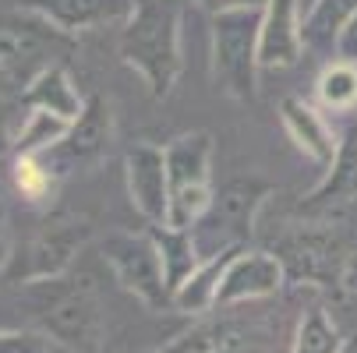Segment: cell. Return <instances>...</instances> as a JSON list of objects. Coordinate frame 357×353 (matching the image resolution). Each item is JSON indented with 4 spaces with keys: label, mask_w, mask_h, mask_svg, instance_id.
<instances>
[{
    "label": "cell",
    "mask_w": 357,
    "mask_h": 353,
    "mask_svg": "<svg viewBox=\"0 0 357 353\" xmlns=\"http://www.w3.org/2000/svg\"><path fill=\"white\" fill-rule=\"evenodd\" d=\"M184 15V0H131V11L121 22V61L149 85L152 99H167L181 78Z\"/></svg>",
    "instance_id": "obj_1"
},
{
    "label": "cell",
    "mask_w": 357,
    "mask_h": 353,
    "mask_svg": "<svg viewBox=\"0 0 357 353\" xmlns=\"http://www.w3.org/2000/svg\"><path fill=\"white\" fill-rule=\"evenodd\" d=\"M32 293V308H36V322L39 329L54 339L57 346H71L82 353H99L103 350V304L96 297V286L82 276V279H39L29 283Z\"/></svg>",
    "instance_id": "obj_2"
},
{
    "label": "cell",
    "mask_w": 357,
    "mask_h": 353,
    "mask_svg": "<svg viewBox=\"0 0 357 353\" xmlns=\"http://www.w3.org/2000/svg\"><path fill=\"white\" fill-rule=\"evenodd\" d=\"M273 255L283 265L290 286H319V290H343L347 269L357 258L350 240L329 226V219H304L290 230L276 233Z\"/></svg>",
    "instance_id": "obj_3"
},
{
    "label": "cell",
    "mask_w": 357,
    "mask_h": 353,
    "mask_svg": "<svg viewBox=\"0 0 357 353\" xmlns=\"http://www.w3.org/2000/svg\"><path fill=\"white\" fill-rule=\"evenodd\" d=\"M269 194H273V184L262 180V177H234V180L220 184L213 191L209 209L191 226V237L198 244L202 262L227 255V251L248 247Z\"/></svg>",
    "instance_id": "obj_4"
},
{
    "label": "cell",
    "mask_w": 357,
    "mask_h": 353,
    "mask_svg": "<svg viewBox=\"0 0 357 353\" xmlns=\"http://www.w3.org/2000/svg\"><path fill=\"white\" fill-rule=\"evenodd\" d=\"M259 46L262 8H237L213 15V78L237 103H255V95H259Z\"/></svg>",
    "instance_id": "obj_5"
},
{
    "label": "cell",
    "mask_w": 357,
    "mask_h": 353,
    "mask_svg": "<svg viewBox=\"0 0 357 353\" xmlns=\"http://www.w3.org/2000/svg\"><path fill=\"white\" fill-rule=\"evenodd\" d=\"M89 233H92V223L85 216H71V212L46 216L22 244L11 247L4 283L29 286V283H39V279L68 276V269L78 258V251L89 244Z\"/></svg>",
    "instance_id": "obj_6"
},
{
    "label": "cell",
    "mask_w": 357,
    "mask_h": 353,
    "mask_svg": "<svg viewBox=\"0 0 357 353\" xmlns=\"http://www.w3.org/2000/svg\"><path fill=\"white\" fill-rule=\"evenodd\" d=\"M170 173V226L191 230L213 201V134L188 131L167 145Z\"/></svg>",
    "instance_id": "obj_7"
},
{
    "label": "cell",
    "mask_w": 357,
    "mask_h": 353,
    "mask_svg": "<svg viewBox=\"0 0 357 353\" xmlns=\"http://www.w3.org/2000/svg\"><path fill=\"white\" fill-rule=\"evenodd\" d=\"M103 251V262L110 265L114 279L135 293L145 308L152 311H163L174 308V293L167 286V269H163V255L152 233H131V230H117L107 233V240L99 244Z\"/></svg>",
    "instance_id": "obj_8"
},
{
    "label": "cell",
    "mask_w": 357,
    "mask_h": 353,
    "mask_svg": "<svg viewBox=\"0 0 357 353\" xmlns=\"http://www.w3.org/2000/svg\"><path fill=\"white\" fill-rule=\"evenodd\" d=\"M110 141H114V110L103 95H89L85 110L78 113V120H71L68 134L43 156L54 163L61 177H68L75 170H92L96 163H103V156L110 152Z\"/></svg>",
    "instance_id": "obj_9"
},
{
    "label": "cell",
    "mask_w": 357,
    "mask_h": 353,
    "mask_svg": "<svg viewBox=\"0 0 357 353\" xmlns=\"http://www.w3.org/2000/svg\"><path fill=\"white\" fill-rule=\"evenodd\" d=\"M287 286L283 265L269 247H241L230 258L220 293H216V311L223 308H241V304H259V300L276 297Z\"/></svg>",
    "instance_id": "obj_10"
},
{
    "label": "cell",
    "mask_w": 357,
    "mask_h": 353,
    "mask_svg": "<svg viewBox=\"0 0 357 353\" xmlns=\"http://www.w3.org/2000/svg\"><path fill=\"white\" fill-rule=\"evenodd\" d=\"M124 180L135 212L160 226L170 216V173H167V148L152 141H135L124 152Z\"/></svg>",
    "instance_id": "obj_11"
},
{
    "label": "cell",
    "mask_w": 357,
    "mask_h": 353,
    "mask_svg": "<svg viewBox=\"0 0 357 353\" xmlns=\"http://www.w3.org/2000/svg\"><path fill=\"white\" fill-rule=\"evenodd\" d=\"M357 201V120L340 131L336 156L326 170V177L297 201L301 219H333L347 205Z\"/></svg>",
    "instance_id": "obj_12"
},
{
    "label": "cell",
    "mask_w": 357,
    "mask_h": 353,
    "mask_svg": "<svg viewBox=\"0 0 357 353\" xmlns=\"http://www.w3.org/2000/svg\"><path fill=\"white\" fill-rule=\"evenodd\" d=\"M301 57H304L301 0H266V8H262V46H259L262 71L294 68Z\"/></svg>",
    "instance_id": "obj_13"
},
{
    "label": "cell",
    "mask_w": 357,
    "mask_h": 353,
    "mask_svg": "<svg viewBox=\"0 0 357 353\" xmlns=\"http://www.w3.org/2000/svg\"><path fill=\"white\" fill-rule=\"evenodd\" d=\"M18 8L39 15L54 29L75 36L85 29H99L110 22H124L131 11V0H18Z\"/></svg>",
    "instance_id": "obj_14"
},
{
    "label": "cell",
    "mask_w": 357,
    "mask_h": 353,
    "mask_svg": "<svg viewBox=\"0 0 357 353\" xmlns=\"http://www.w3.org/2000/svg\"><path fill=\"white\" fill-rule=\"evenodd\" d=\"M280 120L290 134V141L308 156L315 166L329 170L333 156H336V145H340V134H333L329 120L322 117L319 107H312L308 99H297V95H287L280 103Z\"/></svg>",
    "instance_id": "obj_15"
},
{
    "label": "cell",
    "mask_w": 357,
    "mask_h": 353,
    "mask_svg": "<svg viewBox=\"0 0 357 353\" xmlns=\"http://www.w3.org/2000/svg\"><path fill=\"white\" fill-rule=\"evenodd\" d=\"M22 107L25 110H50L64 120H78V113L85 110V95L75 88V78L68 74L64 64H43L22 85Z\"/></svg>",
    "instance_id": "obj_16"
},
{
    "label": "cell",
    "mask_w": 357,
    "mask_h": 353,
    "mask_svg": "<svg viewBox=\"0 0 357 353\" xmlns=\"http://www.w3.org/2000/svg\"><path fill=\"white\" fill-rule=\"evenodd\" d=\"M357 15V0H315L312 11L301 18V39L304 49L315 57H336V46L343 29L354 22Z\"/></svg>",
    "instance_id": "obj_17"
},
{
    "label": "cell",
    "mask_w": 357,
    "mask_h": 353,
    "mask_svg": "<svg viewBox=\"0 0 357 353\" xmlns=\"http://www.w3.org/2000/svg\"><path fill=\"white\" fill-rule=\"evenodd\" d=\"M152 240H156L160 255H163V269H167V286L170 293L181 290V283L202 265V255H198V244L191 237V230H181V226H170V223H160V226H149Z\"/></svg>",
    "instance_id": "obj_18"
},
{
    "label": "cell",
    "mask_w": 357,
    "mask_h": 353,
    "mask_svg": "<svg viewBox=\"0 0 357 353\" xmlns=\"http://www.w3.org/2000/svg\"><path fill=\"white\" fill-rule=\"evenodd\" d=\"M237 251H227V255H216V258H206L184 283L181 290L174 293V308L184 311V315H198V311H216V293H220V279L230 265V258Z\"/></svg>",
    "instance_id": "obj_19"
},
{
    "label": "cell",
    "mask_w": 357,
    "mask_h": 353,
    "mask_svg": "<svg viewBox=\"0 0 357 353\" xmlns=\"http://www.w3.org/2000/svg\"><path fill=\"white\" fill-rule=\"evenodd\" d=\"M71 120L50 113V110H25L18 131H15V145H11V156H43L50 152L64 134H68Z\"/></svg>",
    "instance_id": "obj_20"
},
{
    "label": "cell",
    "mask_w": 357,
    "mask_h": 353,
    "mask_svg": "<svg viewBox=\"0 0 357 353\" xmlns=\"http://www.w3.org/2000/svg\"><path fill=\"white\" fill-rule=\"evenodd\" d=\"M343 346L347 339L340 336V325L333 322V315L326 308H308L290 336L287 353H343Z\"/></svg>",
    "instance_id": "obj_21"
},
{
    "label": "cell",
    "mask_w": 357,
    "mask_h": 353,
    "mask_svg": "<svg viewBox=\"0 0 357 353\" xmlns=\"http://www.w3.org/2000/svg\"><path fill=\"white\" fill-rule=\"evenodd\" d=\"M11 184H15V191L25 205H46V201L54 198L57 184H61V173L54 170V163L46 156H15Z\"/></svg>",
    "instance_id": "obj_22"
},
{
    "label": "cell",
    "mask_w": 357,
    "mask_h": 353,
    "mask_svg": "<svg viewBox=\"0 0 357 353\" xmlns=\"http://www.w3.org/2000/svg\"><path fill=\"white\" fill-rule=\"evenodd\" d=\"M315 92H319V103L333 113H354L357 110V64L350 61H340L333 57L319 81H315Z\"/></svg>",
    "instance_id": "obj_23"
},
{
    "label": "cell",
    "mask_w": 357,
    "mask_h": 353,
    "mask_svg": "<svg viewBox=\"0 0 357 353\" xmlns=\"http://www.w3.org/2000/svg\"><path fill=\"white\" fill-rule=\"evenodd\" d=\"M25 117V107H22V88L11 92V78L0 85V159L11 152L15 145V131Z\"/></svg>",
    "instance_id": "obj_24"
},
{
    "label": "cell",
    "mask_w": 357,
    "mask_h": 353,
    "mask_svg": "<svg viewBox=\"0 0 357 353\" xmlns=\"http://www.w3.org/2000/svg\"><path fill=\"white\" fill-rule=\"evenodd\" d=\"M54 346L46 332H0V353H54Z\"/></svg>",
    "instance_id": "obj_25"
},
{
    "label": "cell",
    "mask_w": 357,
    "mask_h": 353,
    "mask_svg": "<svg viewBox=\"0 0 357 353\" xmlns=\"http://www.w3.org/2000/svg\"><path fill=\"white\" fill-rule=\"evenodd\" d=\"M336 57H340V61H350V64H357V15H354V22H350V25L343 29V36H340Z\"/></svg>",
    "instance_id": "obj_26"
},
{
    "label": "cell",
    "mask_w": 357,
    "mask_h": 353,
    "mask_svg": "<svg viewBox=\"0 0 357 353\" xmlns=\"http://www.w3.org/2000/svg\"><path fill=\"white\" fill-rule=\"evenodd\" d=\"M198 8H206L209 15L220 11H237V8H266V0H195Z\"/></svg>",
    "instance_id": "obj_27"
},
{
    "label": "cell",
    "mask_w": 357,
    "mask_h": 353,
    "mask_svg": "<svg viewBox=\"0 0 357 353\" xmlns=\"http://www.w3.org/2000/svg\"><path fill=\"white\" fill-rule=\"evenodd\" d=\"M11 258V237H8V205H4V194H0V279H4Z\"/></svg>",
    "instance_id": "obj_28"
},
{
    "label": "cell",
    "mask_w": 357,
    "mask_h": 353,
    "mask_svg": "<svg viewBox=\"0 0 357 353\" xmlns=\"http://www.w3.org/2000/svg\"><path fill=\"white\" fill-rule=\"evenodd\" d=\"M343 290H347V293H357V258H354V262H350V269H347Z\"/></svg>",
    "instance_id": "obj_29"
},
{
    "label": "cell",
    "mask_w": 357,
    "mask_h": 353,
    "mask_svg": "<svg viewBox=\"0 0 357 353\" xmlns=\"http://www.w3.org/2000/svg\"><path fill=\"white\" fill-rule=\"evenodd\" d=\"M343 353H357V336H354V339H347V346H343Z\"/></svg>",
    "instance_id": "obj_30"
},
{
    "label": "cell",
    "mask_w": 357,
    "mask_h": 353,
    "mask_svg": "<svg viewBox=\"0 0 357 353\" xmlns=\"http://www.w3.org/2000/svg\"><path fill=\"white\" fill-rule=\"evenodd\" d=\"M8 81V68H0V85H4Z\"/></svg>",
    "instance_id": "obj_31"
}]
</instances>
